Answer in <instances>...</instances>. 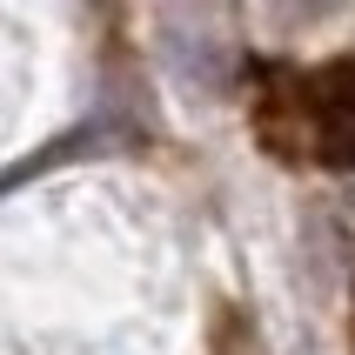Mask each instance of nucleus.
Segmentation results:
<instances>
[{
	"instance_id": "obj_1",
	"label": "nucleus",
	"mask_w": 355,
	"mask_h": 355,
	"mask_svg": "<svg viewBox=\"0 0 355 355\" xmlns=\"http://www.w3.org/2000/svg\"><path fill=\"white\" fill-rule=\"evenodd\" d=\"M302 128L329 168H355V60L322 67L302 87Z\"/></svg>"
},
{
	"instance_id": "obj_2",
	"label": "nucleus",
	"mask_w": 355,
	"mask_h": 355,
	"mask_svg": "<svg viewBox=\"0 0 355 355\" xmlns=\"http://www.w3.org/2000/svg\"><path fill=\"white\" fill-rule=\"evenodd\" d=\"M282 7H288V14H302V20H322V14H336L342 0H282Z\"/></svg>"
}]
</instances>
